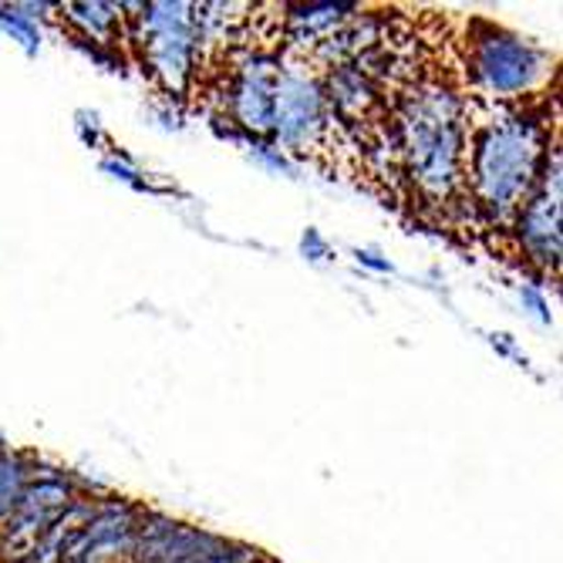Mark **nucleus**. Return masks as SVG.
<instances>
[{"label": "nucleus", "mask_w": 563, "mask_h": 563, "mask_svg": "<svg viewBox=\"0 0 563 563\" xmlns=\"http://www.w3.org/2000/svg\"><path fill=\"white\" fill-rule=\"evenodd\" d=\"M68 21L81 27V37H95L101 44L115 41V24H119V11L115 4H68Z\"/></svg>", "instance_id": "f8f14e48"}, {"label": "nucleus", "mask_w": 563, "mask_h": 563, "mask_svg": "<svg viewBox=\"0 0 563 563\" xmlns=\"http://www.w3.org/2000/svg\"><path fill=\"white\" fill-rule=\"evenodd\" d=\"M547 159V129L533 115H506L473 139L470 176L479 207L496 220H514Z\"/></svg>", "instance_id": "f257e3e1"}, {"label": "nucleus", "mask_w": 563, "mask_h": 563, "mask_svg": "<svg viewBox=\"0 0 563 563\" xmlns=\"http://www.w3.org/2000/svg\"><path fill=\"white\" fill-rule=\"evenodd\" d=\"M398 145L412 183L445 199L463 176V101L445 85L416 88L401 101L398 115Z\"/></svg>", "instance_id": "f03ea898"}, {"label": "nucleus", "mask_w": 563, "mask_h": 563, "mask_svg": "<svg viewBox=\"0 0 563 563\" xmlns=\"http://www.w3.org/2000/svg\"><path fill=\"white\" fill-rule=\"evenodd\" d=\"M300 250H303V257H311V261H324V257H328V243L321 240L318 230H307V233H303Z\"/></svg>", "instance_id": "a211bd4d"}, {"label": "nucleus", "mask_w": 563, "mask_h": 563, "mask_svg": "<svg viewBox=\"0 0 563 563\" xmlns=\"http://www.w3.org/2000/svg\"><path fill=\"white\" fill-rule=\"evenodd\" d=\"M357 264H365V267H372V271H382V274H391V264L382 261L375 250H357Z\"/></svg>", "instance_id": "aec40b11"}, {"label": "nucleus", "mask_w": 563, "mask_h": 563, "mask_svg": "<svg viewBox=\"0 0 563 563\" xmlns=\"http://www.w3.org/2000/svg\"><path fill=\"white\" fill-rule=\"evenodd\" d=\"M27 476L31 473H27V463L21 455H0V520L14 509L18 496L27 486Z\"/></svg>", "instance_id": "ddd939ff"}, {"label": "nucleus", "mask_w": 563, "mask_h": 563, "mask_svg": "<svg viewBox=\"0 0 563 563\" xmlns=\"http://www.w3.org/2000/svg\"><path fill=\"white\" fill-rule=\"evenodd\" d=\"M0 27H4L27 55H37L41 47V31L31 14H21V8H0Z\"/></svg>", "instance_id": "4468645a"}, {"label": "nucleus", "mask_w": 563, "mask_h": 563, "mask_svg": "<svg viewBox=\"0 0 563 563\" xmlns=\"http://www.w3.org/2000/svg\"><path fill=\"white\" fill-rule=\"evenodd\" d=\"M560 152H547L543 169L523 199V207L517 213V233L527 250V257L540 267H560V253H563V179H560Z\"/></svg>", "instance_id": "39448f33"}, {"label": "nucleus", "mask_w": 563, "mask_h": 563, "mask_svg": "<svg viewBox=\"0 0 563 563\" xmlns=\"http://www.w3.org/2000/svg\"><path fill=\"white\" fill-rule=\"evenodd\" d=\"M135 530H139V517L132 506L125 503L95 506L91 520L75 533L62 563H109L115 556H125L132 553Z\"/></svg>", "instance_id": "6e6552de"}, {"label": "nucleus", "mask_w": 563, "mask_h": 563, "mask_svg": "<svg viewBox=\"0 0 563 563\" xmlns=\"http://www.w3.org/2000/svg\"><path fill=\"white\" fill-rule=\"evenodd\" d=\"M324 98L328 106L347 119H357L365 115L372 106H375V81L368 75H362L354 65H338L328 78V88H324Z\"/></svg>", "instance_id": "9b49d317"}, {"label": "nucleus", "mask_w": 563, "mask_h": 563, "mask_svg": "<svg viewBox=\"0 0 563 563\" xmlns=\"http://www.w3.org/2000/svg\"><path fill=\"white\" fill-rule=\"evenodd\" d=\"M101 169L112 173L115 179H122V183H129V186H135V189H145V183L139 179V173H135V169H129V166H125V163H119V159H106V163H101Z\"/></svg>", "instance_id": "6ab92c4d"}, {"label": "nucleus", "mask_w": 563, "mask_h": 563, "mask_svg": "<svg viewBox=\"0 0 563 563\" xmlns=\"http://www.w3.org/2000/svg\"><path fill=\"white\" fill-rule=\"evenodd\" d=\"M328 125V98L324 88L303 71H280L274 88V135L287 148L314 145Z\"/></svg>", "instance_id": "0eeeda50"}, {"label": "nucleus", "mask_w": 563, "mask_h": 563, "mask_svg": "<svg viewBox=\"0 0 563 563\" xmlns=\"http://www.w3.org/2000/svg\"><path fill=\"white\" fill-rule=\"evenodd\" d=\"M68 506H71L68 479L44 476L37 483H27L14 509L0 520V553L8 560H24L31 547L51 530V523H55Z\"/></svg>", "instance_id": "423d86ee"}, {"label": "nucleus", "mask_w": 563, "mask_h": 563, "mask_svg": "<svg viewBox=\"0 0 563 563\" xmlns=\"http://www.w3.org/2000/svg\"><path fill=\"white\" fill-rule=\"evenodd\" d=\"M520 300H523V307L530 311V318H533V321L550 324V303H547V297H543L537 287H523V290H520Z\"/></svg>", "instance_id": "dca6fc26"}, {"label": "nucleus", "mask_w": 563, "mask_h": 563, "mask_svg": "<svg viewBox=\"0 0 563 563\" xmlns=\"http://www.w3.org/2000/svg\"><path fill=\"white\" fill-rule=\"evenodd\" d=\"M139 44L145 51L148 68L156 71L169 88H179L199 55V41H196V18L192 4H142L139 8Z\"/></svg>", "instance_id": "7ed1b4c3"}, {"label": "nucleus", "mask_w": 563, "mask_h": 563, "mask_svg": "<svg viewBox=\"0 0 563 563\" xmlns=\"http://www.w3.org/2000/svg\"><path fill=\"white\" fill-rule=\"evenodd\" d=\"M253 159H257V163H264L271 173H284V176H294V166L287 163V156H284V152L277 148V145H253Z\"/></svg>", "instance_id": "2eb2a0df"}, {"label": "nucleus", "mask_w": 563, "mask_h": 563, "mask_svg": "<svg viewBox=\"0 0 563 563\" xmlns=\"http://www.w3.org/2000/svg\"><path fill=\"white\" fill-rule=\"evenodd\" d=\"M280 71V62L271 55H253L240 65L230 88V112L236 125L253 135H267L274 129V88Z\"/></svg>", "instance_id": "1a4fd4ad"}, {"label": "nucleus", "mask_w": 563, "mask_h": 563, "mask_svg": "<svg viewBox=\"0 0 563 563\" xmlns=\"http://www.w3.org/2000/svg\"><path fill=\"white\" fill-rule=\"evenodd\" d=\"M196 563H257V550H230V547H220L217 553H210V556H202V560H196Z\"/></svg>", "instance_id": "f3484780"}, {"label": "nucleus", "mask_w": 563, "mask_h": 563, "mask_svg": "<svg viewBox=\"0 0 563 563\" xmlns=\"http://www.w3.org/2000/svg\"><path fill=\"white\" fill-rule=\"evenodd\" d=\"M473 71L483 91L496 98H520L547 78L550 58L517 34L486 27L473 47Z\"/></svg>", "instance_id": "20e7f679"}, {"label": "nucleus", "mask_w": 563, "mask_h": 563, "mask_svg": "<svg viewBox=\"0 0 563 563\" xmlns=\"http://www.w3.org/2000/svg\"><path fill=\"white\" fill-rule=\"evenodd\" d=\"M357 4H344V0H324V4H300L290 11L287 27H290V41L297 47H318L321 41H328L334 31H341L351 18H357Z\"/></svg>", "instance_id": "9d476101"}]
</instances>
